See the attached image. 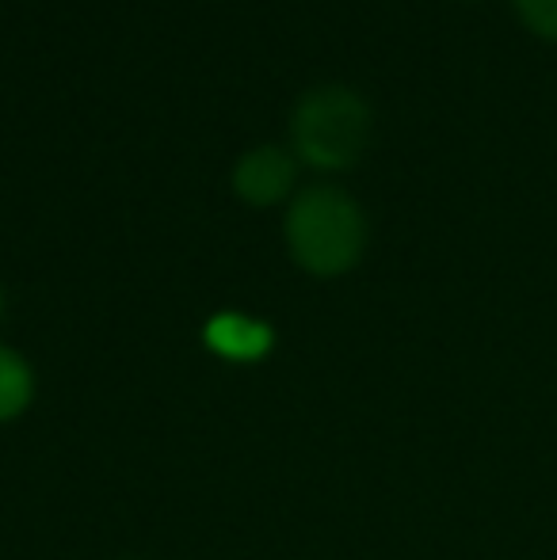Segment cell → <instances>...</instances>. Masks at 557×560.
Here are the masks:
<instances>
[{
	"label": "cell",
	"mask_w": 557,
	"mask_h": 560,
	"mask_svg": "<svg viewBox=\"0 0 557 560\" xmlns=\"http://www.w3.org/2000/svg\"><path fill=\"white\" fill-rule=\"evenodd\" d=\"M31 400V370L15 351L0 347V420H12Z\"/></svg>",
	"instance_id": "cell-5"
},
{
	"label": "cell",
	"mask_w": 557,
	"mask_h": 560,
	"mask_svg": "<svg viewBox=\"0 0 557 560\" xmlns=\"http://www.w3.org/2000/svg\"><path fill=\"white\" fill-rule=\"evenodd\" d=\"M367 126H371V115H367L363 100L348 89L325 84L298 104L294 141L305 153V161L321 164V168H340L359 156L367 141Z\"/></svg>",
	"instance_id": "cell-2"
},
{
	"label": "cell",
	"mask_w": 557,
	"mask_h": 560,
	"mask_svg": "<svg viewBox=\"0 0 557 560\" xmlns=\"http://www.w3.org/2000/svg\"><path fill=\"white\" fill-rule=\"evenodd\" d=\"M523 23L543 38H557V0H515Z\"/></svg>",
	"instance_id": "cell-6"
},
{
	"label": "cell",
	"mask_w": 557,
	"mask_h": 560,
	"mask_svg": "<svg viewBox=\"0 0 557 560\" xmlns=\"http://www.w3.org/2000/svg\"><path fill=\"white\" fill-rule=\"evenodd\" d=\"M290 179H294V164H290V156L282 153V149H271V145H260L248 156H241L237 172H233L237 191L245 195L248 202H256V207L282 199Z\"/></svg>",
	"instance_id": "cell-3"
},
{
	"label": "cell",
	"mask_w": 557,
	"mask_h": 560,
	"mask_svg": "<svg viewBox=\"0 0 557 560\" xmlns=\"http://www.w3.org/2000/svg\"><path fill=\"white\" fill-rule=\"evenodd\" d=\"M207 343L225 359H260L271 347V332L264 325L237 313H222L207 325Z\"/></svg>",
	"instance_id": "cell-4"
},
{
	"label": "cell",
	"mask_w": 557,
	"mask_h": 560,
	"mask_svg": "<svg viewBox=\"0 0 557 560\" xmlns=\"http://www.w3.org/2000/svg\"><path fill=\"white\" fill-rule=\"evenodd\" d=\"M290 252L317 275H340L363 248V218L336 187H310L287 214Z\"/></svg>",
	"instance_id": "cell-1"
}]
</instances>
